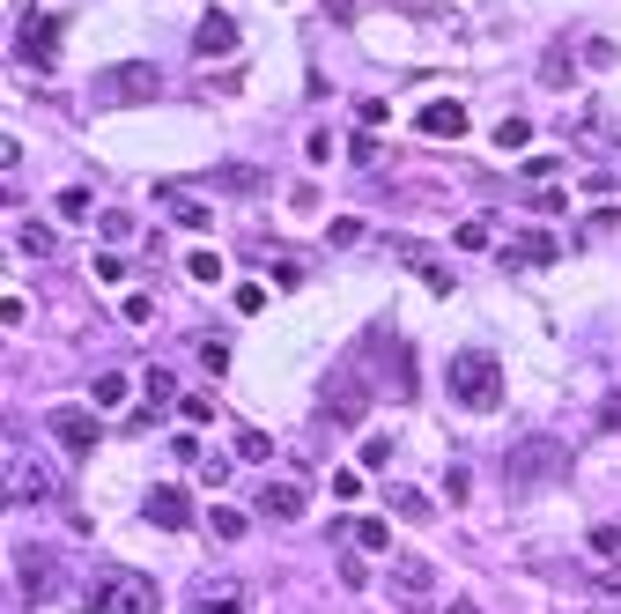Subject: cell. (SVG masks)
<instances>
[{"label": "cell", "instance_id": "obj_17", "mask_svg": "<svg viewBox=\"0 0 621 614\" xmlns=\"http://www.w3.org/2000/svg\"><path fill=\"white\" fill-rule=\"evenodd\" d=\"M111 97H156V67H119V74H111Z\"/></svg>", "mask_w": 621, "mask_h": 614}, {"label": "cell", "instance_id": "obj_30", "mask_svg": "<svg viewBox=\"0 0 621 614\" xmlns=\"http://www.w3.org/2000/svg\"><path fill=\"white\" fill-rule=\"evenodd\" d=\"M178 222H185V230H207V200H178V208H171Z\"/></svg>", "mask_w": 621, "mask_h": 614}, {"label": "cell", "instance_id": "obj_15", "mask_svg": "<svg viewBox=\"0 0 621 614\" xmlns=\"http://www.w3.org/2000/svg\"><path fill=\"white\" fill-rule=\"evenodd\" d=\"M200 185H207V193H267V171H252V163H230V171H207Z\"/></svg>", "mask_w": 621, "mask_h": 614}, {"label": "cell", "instance_id": "obj_33", "mask_svg": "<svg viewBox=\"0 0 621 614\" xmlns=\"http://www.w3.org/2000/svg\"><path fill=\"white\" fill-rule=\"evenodd\" d=\"M237 311H244V319H252V311H267V289H259V282H244V289H237Z\"/></svg>", "mask_w": 621, "mask_h": 614}, {"label": "cell", "instance_id": "obj_19", "mask_svg": "<svg viewBox=\"0 0 621 614\" xmlns=\"http://www.w3.org/2000/svg\"><path fill=\"white\" fill-rule=\"evenodd\" d=\"M185 274H193L200 289H215V282H222V252H207V245H193V252H185Z\"/></svg>", "mask_w": 621, "mask_h": 614}, {"label": "cell", "instance_id": "obj_20", "mask_svg": "<svg viewBox=\"0 0 621 614\" xmlns=\"http://www.w3.org/2000/svg\"><path fill=\"white\" fill-rule=\"evenodd\" d=\"M348 541H355V548H378V555H385V548H392V526H385V518H355V526H348Z\"/></svg>", "mask_w": 621, "mask_h": 614}, {"label": "cell", "instance_id": "obj_25", "mask_svg": "<svg viewBox=\"0 0 621 614\" xmlns=\"http://www.w3.org/2000/svg\"><path fill=\"white\" fill-rule=\"evenodd\" d=\"M326 245H341V252L363 245V222H355V215H333V222H326Z\"/></svg>", "mask_w": 621, "mask_h": 614}, {"label": "cell", "instance_id": "obj_8", "mask_svg": "<svg viewBox=\"0 0 621 614\" xmlns=\"http://www.w3.org/2000/svg\"><path fill=\"white\" fill-rule=\"evenodd\" d=\"M52 437H60L67 444V452H89V444H97L104 437V422H97V407H52Z\"/></svg>", "mask_w": 621, "mask_h": 614}, {"label": "cell", "instance_id": "obj_26", "mask_svg": "<svg viewBox=\"0 0 621 614\" xmlns=\"http://www.w3.org/2000/svg\"><path fill=\"white\" fill-rule=\"evenodd\" d=\"M237 459H244V467H267V459H274V437H237Z\"/></svg>", "mask_w": 621, "mask_h": 614}, {"label": "cell", "instance_id": "obj_28", "mask_svg": "<svg viewBox=\"0 0 621 614\" xmlns=\"http://www.w3.org/2000/svg\"><path fill=\"white\" fill-rule=\"evenodd\" d=\"M525 141H533V126H525V119H503L496 126V148H525Z\"/></svg>", "mask_w": 621, "mask_h": 614}, {"label": "cell", "instance_id": "obj_16", "mask_svg": "<svg viewBox=\"0 0 621 614\" xmlns=\"http://www.w3.org/2000/svg\"><path fill=\"white\" fill-rule=\"evenodd\" d=\"M548 259H555V237L548 230H525L511 245V267H548Z\"/></svg>", "mask_w": 621, "mask_h": 614}, {"label": "cell", "instance_id": "obj_36", "mask_svg": "<svg viewBox=\"0 0 621 614\" xmlns=\"http://www.w3.org/2000/svg\"><path fill=\"white\" fill-rule=\"evenodd\" d=\"M392 459V437H363V467H385Z\"/></svg>", "mask_w": 621, "mask_h": 614}, {"label": "cell", "instance_id": "obj_14", "mask_svg": "<svg viewBox=\"0 0 621 614\" xmlns=\"http://www.w3.org/2000/svg\"><path fill=\"white\" fill-rule=\"evenodd\" d=\"M259 511L281 518V526H296V518H304V489H296V481H267V489H259Z\"/></svg>", "mask_w": 621, "mask_h": 614}, {"label": "cell", "instance_id": "obj_13", "mask_svg": "<svg viewBox=\"0 0 621 614\" xmlns=\"http://www.w3.org/2000/svg\"><path fill=\"white\" fill-rule=\"evenodd\" d=\"M414 126H422L429 141H459V134H466V104L437 97V104H422V119H414Z\"/></svg>", "mask_w": 621, "mask_h": 614}, {"label": "cell", "instance_id": "obj_32", "mask_svg": "<svg viewBox=\"0 0 621 614\" xmlns=\"http://www.w3.org/2000/svg\"><path fill=\"white\" fill-rule=\"evenodd\" d=\"M119 319H126V326H148V319H156V304H148V296H126Z\"/></svg>", "mask_w": 621, "mask_h": 614}, {"label": "cell", "instance_id": "obj_23", "mask_svg": "<svg viewBox=\"0 0 621 614\" xmlns=\"http://www.w3.org/2000/svg\"><path fill=\"white\" fill-rule=\"evenodd\" d=\"M89 400H97V407H119V400H126V370H104V378L89 385Z\"/></svg>", "mask_w": 621, "mask_h": 614}, {"label": "cell", "instance_id": "obj_12", "mask_svg": "<svg viewBox=\"0 0 621 614\" xmlns=\"http://www.w3.org/2000/svg\"><path fill=\"white\" fill-rule=\"evenodd\" d=\"M193 614H244V585H237V578H207V585H193Z\"/></svg>", "mask_w": 621, "mask_h": 614}, {"label": "cell", "instance_id": "obj_7", "mask_svg": "<svg viewBox=\"0 0 621 614\" xmlns=\"http://www.w3.org/2000/svg\"><path fill=\"white\" fill-rule=\"evenodd\" d=\"M15 60L52 67V60H60V23H52V15H23V30H15Z\"/></svg>", "mask_w": 621, "mask_h": 614}, {"label": "cell", "instance_id": "obj_34", "mask_svg": "<svg viewBox=\"0 0 621 614\" xmlns=\"http://www.w3.org/2000/svg\"><path fill=\"white\" fill-rule=\"evenodd\" d=\"M97 282H111V289L126 282V259H119V252H104V259H97Z\"/></svg>", "mask_w": 621, "mask_h": 614}, {"label": "cell", "instance_id": "obj_11", "mask_svg": "<svg viewBox=\"0 0 621 614\" xmlns=\"http://www.w3.org/2000/svg\"><path fill=\"white\" fill-rule=\"evenodd\" d=\"M141 518L163 526V533H185V526H193V504H185V489H148L141 496Z\"/></svg>", "mask_w": 621, "mask_h": 614}, {"label": "cell", "instance_id": "obj_35", "mask_svg": "<svg viewBox=\"0 0 621 614\" xmlns=\"http://www.w3.org/2000/svg\"><path fill=\"white\" fill-rule=\"evenodd\" d=\"M459 245L466 252H488V222H459Z\"/></svg>", "mask_w": 621, "mask_h": 614}, {"label": "cell", "instance_id": "obj_31", "mask_svg": "<svg viewBox=\"0 0 621 614\" xmlns=\"http://www.w3.org/2000/svg\"><path fill=\"white\" fill-rule=\"evenodd\" d=\"M97 230H104V237H126V230H134V215H126V208H104Z\"/></svg>", "mask_w": 621, "mask_h": 614}, {"label": "cell", "instance_id": "obj_24", "mask_svg": "<svg viewBox=\"0 0 621 614\" xmlns=\"http://www.w3.org/2000/svg\"><path fill=\"white\" fill-rule=\"evenodd\" d=\"M178 400V378H171V370H148V407H156V415H163V407H171Z\"/></svg>", "mask_w": 621, "mask_h": 614}, {"label": "cell", "instance_id": "obj_27", "mask_svg": "<svg viewBox=\"0 0 621 614\" xmlns=\"http://www.w3.org/2000/svg\"><path fill=\"white\" fill-rule=\"evenodd\" d=\"M178 415H185V422H200V430H207V422H215V400H207V393H185V400H178Z\"/></svg>", "mask_w": 621, "mask_h": 614}, {"label": "cell", "instance_id": "obj_21", "mask_svg": "<svg viewBox=\"0 0 621 614\" xmlns=\"http://www.w3.org/2000/svg\"><path fill=\"white\" fill-rule=\"evenodd\" d=\"M60 215H67V222H89V215H104V208H97V193H89V185H67V193H60Z\"/></svg>", "mask_w": 621, "mask_h": 614}, {"label": "cell", "instance_id": "obj_22", "mask_svg": "<svg viewBox=\"0 0 621 614\" xmlns=\"http://www.w3.org/2000/svg\"><path fill=\"white\" fill-rule=\"evenodd\" d=\"M207 526H215V541H244V511H230V504L207 511Z\"/></svg>", "mask_w": 621, "mask_h": 614}, {"label": "cell", "instance_id": "obj_38", "mask_svg": "<svg viewBox=\"0 0 621 614\" xmlns=\"http://www.w3.org/2000/svg\"><path fill=\"white\" fill-rule=\"evenodd\" d=\"M444 614H481V607H474V600H451V607H444Z\"/></svg>", "mask_w": 621, "mask_h": 614}, {"label": "cell", "instance_id": "obj_5", "mask_svg": "<svg viewBox=\"0 0 621 614\" xmlns=\"http://www.w3.org/2000/svg\"><path fill=\"white\" fill-rule=\"evenodd\" d=\"M385 592H392L400 607H429V600H437V563H429V555H392Z\"/></svg>", "mask_w": 621, "mask_h": 614}, {"label": "cell", "instance_id": "obj_18", "mask_svg": "<svg viewBox=\"0 0 621 614\" xmlns=\"http://www.w3.org/2000/svg\"><path fill=\"white\" fill-rule=\"evenodd\" d=\"M15 252H37V259H45V252H52V222L23 215V222H15Z\"/></svg>", "mask_w": 621, "mask_h": 614}, {"label": "cell", "instance_id": "obj_37", "mask_svg": "<svg viewBox=\"0 0 621 614\" xmlns=\"http://www.w3.org/2000/svg\"><path fill=\"white\" fill-rule=\"evenodd\" d=\"M599 422H607V430H621V393H607V400H599Z\"/></svg>", "mask_w": 621, "mask_h": 614}, {"label": "cell", "instance_id": "obj_29", "mask_svg": "<svg viewBox=\"0 0 621 614\" xmlns=\"http://www.w3.org/2000/svg\"><path fill=\"white\" fill-rule=\"evenodd\" d=\"M392 511H400V518H429V496H414V489H392Z\"/></svg>", "mask_w": 621, "mask_h": 614}, {"label": "cell", "instance_id": "obj_9", "mask_svg": "<svg viewBox=\"0 0 621 614\" xmlns=\"http://www.w3.org/2000/svg\"><path fill=\"white\" fill-rule=\"evenodd\" d=\"M363 407H370V385L363 378H333L326 393H318V415H326V422H363Z\"/></svg>", "mask_w": 621, "mask_h": 614}, {"label": "cell", "instance_id": "obj_10", "mask_svg": "<svg viewBox=\"0 0 621 614\" xmlns=\"http://www.w3.org/2000/svg\"><path fill=\"white\" fill-rule=\"evenodd\" d=\"M193 52H200V60H230V52H237V15L207 8L200 30H193Z\"/></svg>", "mask_w": 621, "mask_h": 614}, {"label": "cell", "instance_id": "obj_3", "mask_svg": "<svg viewBox=\"0 0 621 614\" xmlns=\"http://www.w3.org/2000/svg\"><path fill=\"white\" fill-rule=\"evenodd\" d=\"M89 614H156V585L141 578V570H97V585H89Z\"/></svg>", "mask_w": 621, "mask_h": 614}, {"label": "cell", "instance_id": "obj_2", "mask_svg": "<svg viewBox=\"0 0 621 614\" xmlns=\"http://www.w3.org/2000/svg\"><path fill=\"white\" fill-rule=\"evenodd\" d=\"M562 474V444L555 437H518L511 452H503V481H511V496H533L540 481Z\"/></svg>", "mask_w": 621, "mask_h": 614}, {"label": "cell", "instance_id": "obj_1", "mask_svg": "<svg viewBox=\"0 0 621 614\" xmlns=\"http://www.w3.org/2000/svg\"><path fill=\"white\" fill-rule=\"evenodd\" d=\"M451 400L488 415V407L503 400V363L488 356V348H459V356H451Z\"/></svg>", "mask_w": 621, "mask_h": 614}, {"label": "cell", "instance_id": "obj_6", "mask_svg": "<svg viewBox=\"0 0 621 614\" xmlns=\"http://www.w3.org/2000/svg\"><path fill=\"white\" fill-rule=\"evenodd\" d=\"M15 592H23L30 607L52 600V592H60V555H52V548H23V555H15Z\"/></svg>", "mask_w": 621, "mask_h": 614}, {"label": "cell", "instance_id": "obj_4", "mask_svg": "<svg viewBox=\"0 0 621 614\" xmlns=\"http://www.w3.org/2000/svg\"><path fill=\"white\" fill-rule=\"evenodd\" d=\"M52 496H60V474L45 467V452L8 437V504H52Z\"/></svg>", "mask_w": 621, "mask_h": 614}]
</instances>
